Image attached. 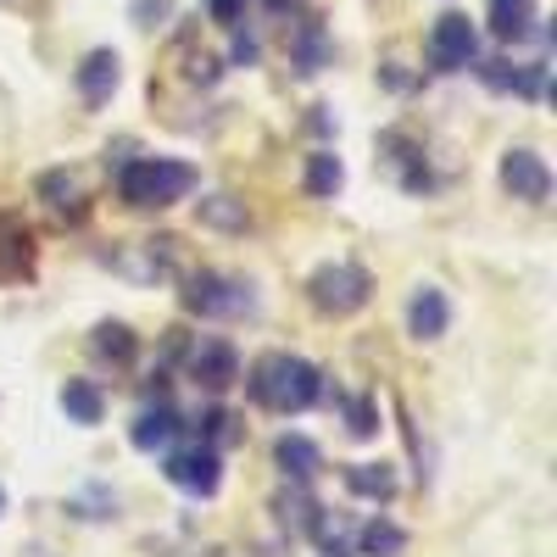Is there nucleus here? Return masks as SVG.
<instances>
[{"label":"nucleus","instance_id":"nucleus-1","mask_svg":"<svg viewBox=\"0 0 557 557\" xmlns=\"http://www.w3.org/2000/svg\"><path fill=\"white\" fill-rule=\"evenodd\" d=\"M246 391L262 412H307L323 396V374L290 351H268V357H257Z\"/></svg>","mask_w":557,"mask_h":557},{"label":"nucleus","instance_id":"nucleus-2","mask_svg":"<svg viewBox=\"0 0 557 557\" xmlns=\"http://www.w3.org/2000/svg\"><path fill=\"white\" fill-rule=\"evenodd\" d=\"M117 190H123L128 207L157 212V207H173V201H184V196L196 190V168L178 162V157H139V162L123 168Z\"/></svg>","mask_w":557,"mask_h":557},{"label":"nucleus","instance_id":"nucleus-3","mask_svg":"<svg viewBox=\"0 0 557 557\" xmlns=\"http://www.w3.org/2000/svg\"><path fill=\"white\" fill-rule=\"evenodd\" d=\"M307 296L323 307V312H357L368 296H374V278H368V268H357V262H330V268H318L312 278H307Z\"/></svg>","mask_w":557,"mask_h":557},{"label":"nucleus","instance_id":"nucleus-4","mask_svg":"<svg viewBox=\"0 0 557 557\" xmlns=\"http://www.w3.org/2000/svg\"><path fill=\"white\" fill-rule=\"evenodd\" d=\"M168 480L178 491H190V496H212L223 485V457L212 446H178L168 457Z\"/></svg>","mask_w":557,"mask_h":557},{"label":"nucleus","instance_id":"nucleus-5","mask_svg":"<svg viewBox=\"0 0 557 557\" xmlns=\"http://www.w3.org/2000/svg\"><path fill=\"white\" fill-rule=\"evenodd\" d=\"M502 184H507V196H519V201H546L552 196L546 157L541 151H507L502 157Z\"/></svg>","mask_w":557,"mask_h":557},{"label":"nucleus","instance_id":"nucleus-6","mask_svg":"<svg viewBox=\"0 0 557 557\" xmlns=\"http://www.w3.org/2000/svg\"><path fill=\"white\" fill-rule=\"evenodd\" d=\"M184 307L201 312V318H228V312L246 307V296L235 290V278H223V273H196L190 285H184Z\"/></svg>","mask_w":557,"mask_h":557},{"label":"nucleus","instance_id":"nucleus-7","mask_svg":"<svg viewBox=\"0 0 557 557\" xmlns=\"http://www.w3.org/2000/svg\"><path fill=\"white\" fill-rule=\"evenodd\" d=\"M474 23L462 17V12H446L441 23H435V34H430V57H435V67H462V62H474Z\"/></svg>","mask_w":557,"mask_h":557},{"label":"nucleus","instance_id":"nucleus-8","mask_svg":"<svg viewBox=\"0 0 557 557\" xmlns=\"http://www.w3.org/2000/svg\"><path fill=\"white\" fill-rule=\"evenodd\" d=\"M190 374H196V385H201V391H223V385H235V374H240V351L218 335V341H207V346L196 351V368H190Z\"/></svg>","mask_w":557,"mask_h":557},{"label":"nucleus","instance_id":"nucleus-9","mask_svg":"<svg viewBox=\"0 0 557 557\" xmlns=\"http://www.w3.org/2000/svg\"><path fill=\"white\" fill-rule=\"evenodd\" d=\"M112 89H117V51H89L78 62V96L89 107H107Z\"/></svg>","mask_w":557,"mask_h":557},{"label":"nucleus","instance_id":"nucleus-10","mask_svg":"<svg viewBox=\"0 0 557 557\" xmlns=\"http://www.w3.org/2000/svg\"><path fill=\"white\" fill-rule=\"evenodd\" d=\"M446 323H451V307H446L441 290H418V296H412V307H407V330H412V341H441V335H446Z\"/></svg>","mask_w":557,"mask_h":557},{"label":"nucleus","instance_id":"nucleus-11","mask_svg":"<svg viewBox=\"0 0 557 557\" xmlns=\"http://www.w3.org/2000/svg\"><path fill=\"white\" fill-rule=\"evenodd\" d=\"M273 462H278V469H285V474L301 485V480H312V474H318V462H323V457H318V446H312L307 435H278V441H273Z\"/></svg>","mask_w":557,"mask_h":557},{"label":"nucleus","instance_id":"nucleus-12","mask_svg":"<svg viewBox=\"0 0 557 557\" xmlns=\"http://www.w3.org/2000/svg\"><path fill=\"white\" fill-rule=\"evenodd\" d=\"M34 190H39V201H51L62 218H78V212H84V184H78V173H67V168L45 173Z\"/></svg>","mask_w":557,"mask_h":557},{"label":"nucleus","instance_id":"nucleus-13","mask_svg":"<svg viewBox=\"0 0 557 557\" xmlns=\"http://www.w3.org/2000/svg\"><path fill=\"white\" fill-rule=\"evenodd\" d=\"M62 412L73 418V424H89V430H96L101 418H107V396L89 385V380H67V385H62Z\"/></svg>","mask_w":557,"mask_h":557},{"label":"nucleus","instance_id":"nucleus-14","mask_svg":"<svg viewBox=\"0 0 557 557\" xmlns=\"http://www.w3.org/2000/svg\"><path fill=\"white\" fill-rule=\"evenodd\" d=\"M173 430H178V412L157 401V407H146V412H139L134 424H128V441H134L139 451H157V446H162Z\"/></svg>","mask_w":557,"mask_h":557},{"label":"nucleus","instance_id":"nucleus-15","mask_svg":"<svg viewBox=\"0 0 557 557\" xmlns=\"http://www.w3.org/2000/svg\"><path fill=\"white\" fill-rule=\"evenodd\" d=\"M341 184H346V173H341V157H335V151H312V157H307V190H312L318 201L341 196Z\"/></svg>","mask_w":557,"mask_h":557},{"label":"nucleus","instance_id":"nucleus-16","mask_svg":"<svg viewBox=\"0 0 557 557\" xmlns=\"http://www.w3.org/2000/svg\"><path fill=\"white\" fill-rule=\"evenodd\" d=\"M346 491H351V496H374V502H385V496L396 491V474L385 469V462H362V469H346Z\"/></svg>","mask_w":557,"mask_h":557},{"label":"nucleus","instance_id":"nucleus-17","mask_svg":"<svg viewBox=\"0 0 557 557\" xmlns=\"http://www.w3.org/2000/svg\"><path fill=\"white\" fill-rule=\"evenodd\" d=\"M357 546H362V557H401L407 535H401V530H396L391 519H374V524H362Z\"/></svg>","mask_w":557,"mask_h":557},{"label":"nucleus","instance_id":"nucleus-18","mask_svg":"<svg viewBox=\"0 0 557 557\" xmlns=\"http://www.w3.org/2000/svg\"><path fill=\"white\" fill-rule=\"evenodd\" d=\"M530 0H491V28L502 34V39H524L530 34Z\"/></svg>","mask_w":557,"mask_h":557},{"label":"nucleus","instance_id":"nucleus-19","mask_svg":"<svg viewBox=\"0 0 557 557\" xmlns=\"http://www.w3.org/2000/svg\"><path fill=\"white\" fill-rule=\"evenodd\" d=\"M201 223L228 228V235H240V228H246L251 218H246V207H240L235 196H207V201H201Z\"/></svg>","mask_w":557,"mask_h":557},{"label":"nucleus","instance_id":"nucleus-20","mask_svg":"<svg viewBox=\"0 0 557 557\" xmlns=\"http://www.w3.org/2000/svg\"><path fill=\"white\" fill-rule=\"evenodd\" d=\"M89 346H96L107 362H128L134 357V330H123V323H101V330L89 335Z\"/></svg>","mask_w":557,"mask_h":557},{"label":"nucleus","instance_id":"nucleus-21","mask_svg":"<svg viewBox=\"0 0 557 557\" xmlns=\"http://www.w3.org/2000/svg\"><path fill=\"white\" fill-rule=\"evenodd\" d=\"M323 57H330V39H323V28L312 23V28L296 39V73H318Z\"/></svg>","mask_w":557,"mask_h":557},{"label":"nucleus","instance_id":"nucleus-22","mask_svg":"<svg viewBox=\"0 0 557 557\" xmlns=\"http://www.w3.org/2000/svg\"><path fill=\"white\" fill-rule=\"evenodd\" d=\"M513 89L524 101H546L552 96V73H546V62L541 67H513Z\"/></svg>","mask_w":557,"mask_h":557},{"label":"nucleus","instance_id":"nucleus-23","mask_svg":"<svg viewBox=\"0 0 557 557\" xmlns=\"http://www.w3.org/2000/svg\"><path fill=\"white\" fill-rule=\"evenodd\" d=\"M346 430H351L357 441H368V435H380V424H374V396H357V401L346 407Z\"/></svg>","mask_w":557,"mask_h":557},{"label":"nucleus","instance_id":"nucleus-24","mask_svg":"<svg viewBox=\"0 0 557 557\" xmlns=\"http://www.w3.org/2000/svg\"><path fill=\"white\" fill-rule=\"evenodd\" d=\"M474 73H480L485 89H513V62H507V57H491V62H480Z\"/></svg>","mask_w":557,"mask_h":557},{"label":"nucleus","instance_id":"nucleus-25","mask_svg":"<svg viewBox=\"0 0 557 557\" xmlns=\"http://www.w3.org/2000/svg\"><path fill=\"white\" fill-rule=\"evenodd\" d=\"M201 435H207V446H212V441H235V418H228L223 407H212V412L201 418Z\"/></svg>","mask_w":557,"mask_h":557},{"label":"nucleus","instance_id":"nucleus-26","mask_svg":"<svg viewBox=\"0 0 557 557\" xmlns=\"http://www.w3.org/2000/svg\"><path fill=\"white\" fill-rule=\"evenodd\" d=\"M207 12H212V23L235 28V23H240V0H207Z\"/></svg>","mask_w":557,"mask_h":557},{"label":"nucleus","instance_id":"nucleus-27","mask_svg":"<svg viewBox=\"0 0 557 557\" xmlns=\"http://www.w3.org/2000/svg\"><path fill=\"white\" fill-rule=\"evenodd\" d=\"M134 17H146V28H151V17H168V0H139Z\"/></svg>","mask_w":557,"mask_h":557},{"label":"nucleus","instance_id":"nucleus-28","mask_svg":"<svg viewBox=\"0 0 557 557\" xmlns=\"http://www.w3.org/2000/svg\"><path fill=\"white\" fill-rule=\"evenodd\" d=\"M262 7H268V12H285V7H296V0H262Z\"/></svg>","mask_w":557,"mask_h":557},{"label":"nucleus","instance_id":"nucleus-29","mask_svg":"<svg viewBox=\"0 0 557 557\" xmlns=\"http://www.w3.org/2000/svg\"><path fill=\"white\" fill-rule=\"evenodd\" d=\"M0 507H7V491H0Z\"/></svg>","mask_w":557,"mask_h":557}]
</instances>
